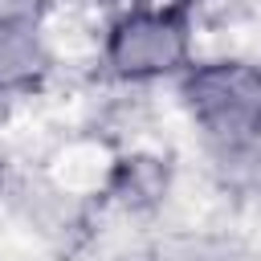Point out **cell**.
I'll return each instance as SVG.
<instances>
[{"label":"cell","mask_w":261,"mask_h":261,"mask_svg":"<svg viewBox=\"0 0 261 261\" xmlns=\"http://www.w3.org/2000/svg\"><path fill=\"white\" fill-rule=\"evenodd\" d=\"M184 102L204 135L249 143L261 135V69L249 61H212L184 77Z\"/></svg>","instance_id":"6da1fadb"},{"label":"cell","mask_w":261,"mask_h":261,"mask_svg":"<svg viewBox=\"0 0 261 261\" xmlns=\"http://www.w3.org/2000/svg\"><path fill=\"white\" fill-rule=\"evenodd\" d=\"M188 8L184 4H143L130 8L106 41V61L118 77H159L188 61Z\"/></svg>","instance_id":"7a4b0ae2"},{"label":"cell","mask_w":261,"mask_h":261,"mask_svg":"<svg viewBox=\"0 0 261 261\" xmlns=\"http://www.w3.org/2000/svg\"><path fill=\"white\" fill-rule=\"evenodd\" d=\"M45 69V45L33 20L4 16L0 20V90L29 86Z\"/></svg>","instance_id":"3957f363"}]
</instances>
